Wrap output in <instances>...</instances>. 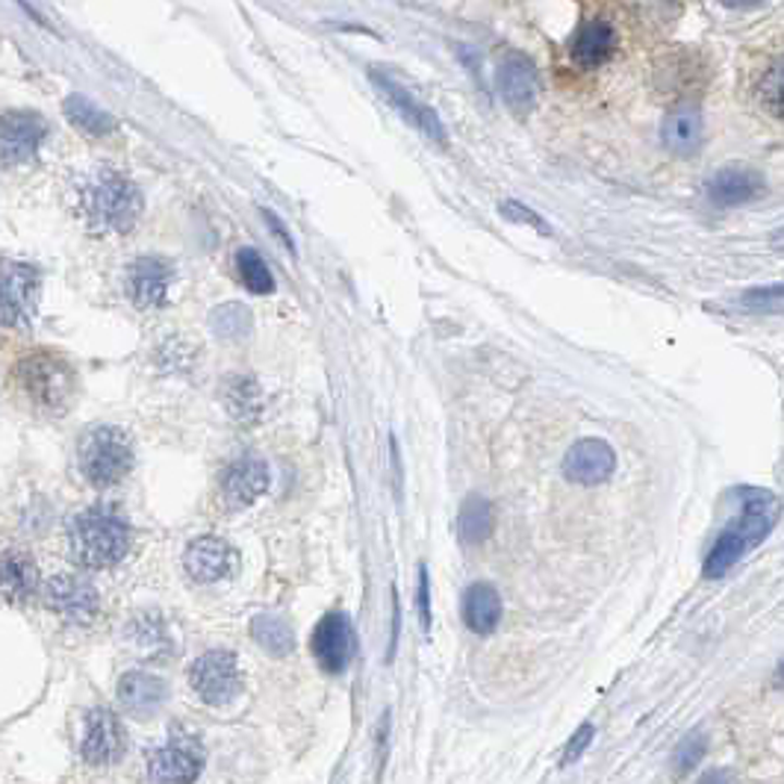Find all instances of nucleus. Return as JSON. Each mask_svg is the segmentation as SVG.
I'll return each mask as SVG.
<instances>
[{
    "mask_svg": "<svg viewBox=\"0 0 784 784\" xmlns=\"http://www.w3.org/2000/svg\"><path fill=\"white\" fill-rule=\"evenodd\" d=\"M189 685L207 705H228L242 690V673H239L237 655L225 649H213L189 666Z\"/></svg>",
    "mask_w": 784,
    "mask_h": 784,
    "instance_id": "423d86ee",
    "label": "nucleus"
},
{
    "mask_svg": "<svg viewBox=\"0 0 784 784\" xmlns=\"http://www.w3.org/2000/svg\"><path fill=\"white\" fill-rule=\"evenodd\" d=\"M419 623L425 631H431V576L425 564L419 569Z\"/></svg>",
    "mask_w": 784,
    "mask_h": 784,
    "instance_id": "f704fd0d",
    "label": "nucleus"
},
{
    "mask_svg": "<svg viewBox=\"0 0 784 784\" xmlns=\"http://www.w3.org/2000/svg\"><path fill=\"white\" fill-rule=\"evenodd\" d=\"M204 773V746L195 735L174 728L166 744L150 755V779L157 784H195Z\"/></svg>",
    "mask_w": 784,
    "mask_h": 784,
    "instance_id": "0eeeda50",
    "label": "nucleus"
},
{
    "mask_svg": "<svg viewBox=\"0 0 784 784\" xmlns=\"http://www.w3.org/2000/svg\"><path fill=\"white\" fill-rule=\"evenodd\" d=\"M48 607L71 626H89L98 616V593L77 576H57L48 584Z\"/></svg>",
    "mask_w": 784,
    "mask_h": 784,
    "instance_id": "9b49d317",
    "label": "nucleus"
},
{
    "mask_svg": "<svg viewBox=\"0 0 784 784\" xmlns=\"http://www.w3.org/2000/svg\"><path fill=\"white\" fill-rule=\"evenodd\" d=\"M616 455L605 439H578L564 457V472L569 481L584 486H596L614 475Z\"/></svg>",
    "mask_w": 784,
    "mask_h": 784,
    "instance_id": "2eb2a0df",
    "label": "nucleus"
},
{
    "mask_svg": "<svg viewBox=\"0 0 784 784\" xmlns=\"http://www.w3.org/2000/svg\"><path fill=\"white\" fill-rule=\"evenodd\" d=\"M616 31L607 21H587L569 41V53L581 69H599L614 57Z\"/></svg>",
    "mask_w": 784,
    "mask_h": 784,
    "instance_id": "4be33fe9",
    "label": "nucleus"
},
{
    "mask_svg": "<svg viewBox=\"0 0 784 784\" xmlns=\"http://www.w3.org/2000/svg\"><path fill=\"white\" fill-rule=\"evenodd\" d=\"M463 619H467L469 631L475 635H493L502 623V596L493 584L478 581L467 590L463 596Z\"/></svg>",
    "mask_w": 784,
    "mask_h": 784,
    "instance_id": "5701e85b",
    "label": "nucleus"
},
{
    "mask_svg": "<svg viewBox=\"0 0 784 784\" xmlns=\"http://www.w3.org/2000/svg\"><path fill=\"white\" fill-rule=\"evenodd\" d=\"M133 467V446L128 434L116 425L92 427L80 439V469L95 486H116Z\"/></svg>",
    "mask_w": 784,
    "mask_h": 784,
    "instance_id": "20e7f679",
    "label": "nucleus"
},
{
    "mask_svg": "<svg viewBox=\"0 0 784 784\" xmlns=\"http://www.w3.org/2000/svg\"><path fill=\"white\" fill-rule=\"evenodd\" d=\"M372 80H375V86L384 92V98L401 112V119L413 124V128L425 136V140H434L439 145H446V130H443V121L439 116L431 107H425L422 100H417V95H410L405 86H398L396 80H389L387 74H381V71H372Z\"/></svg>",
    "mask_w": 784,
    "mask_h": 784,
    "instance_id": "f3484780",
    "label": "nucleus"
},
{
    "mask_svg": "<svg viewBox=\"0 0 784 784\" xmlns=\"http://www.w3.org/2000/svg\"><path fill=\"white\" fill-rule=\"evenodd\" d=\"M263 219H266V221H268V225H272V230H275V233H278V237H280V239H284V242H287L289 249H292V239H289L287 228H280V221H278V219H275V216H272V213H268V209H263Z\"/></svg>",
    "mask_w": 784,
    "mask_h": 784,
    "instance_id": "e433bc0d",
    "label": "nucleus"
},
{
    "mask_svg": "<svg viewBox=\"0 0 784 784\" xmlns=\"http://www.w3.org/2000/svg\"><path fill=\"white\" fill-rule=\"evenodd\" d=\"M169 687L154 673H124L119 678V705L133 716H154L166 702Z\"/></svg>",
    "mask_w": 784,
    "mask_h": 784,
    "instance_id": "aec40b11",
    "label": "nucleus"
},
{
    "mask_svg": "<svg viewBox=\"0 0 784 784\" xmlns=\"http://www.w3.org/2000/svg\"><path fill=\"white\" fill-rule=\"evenodd\" d=\"M213 328L219 330V337L225 339L245 337L251 330L249 310L242 307V304H225V307L213 316Z\"/></svg>",
    "mask_w": 784,
    "mask_h": 784,
    "instance_id": "473e14b6",
    "label": "nucleus"
},
{
    "mask_svg": "<svg viewBox=\"0 0 784 784\" xmlns=\"http://www.w3.org/2000/svg\"><path fill=\"white\" fill-rule=\"evenodd\" d=\"M128 749L124 725L110 708H95L86 720V737H83V758L95 767L116 764Z\"/></svg>",
    "mask_w": 784,
    "mask_h": 784,
    "instance_id": "4468645a",
    "label": "nucleus"
},
{
    "mask_svg": "<svg viewBox=\"0 0 784 784\" xmlns=\"http://www.w3.org/2000/svg\"><path fill=\"white\" fill-rule=\"evenodd\" d=\"M313 655L325 673H342L354 658V626L342 611L322 616V623L313 631Z\"/></svg>",
    "mask_w": 784,
    "mask_h": 784,
    "instance_id": "6e6552de",
    "label": "nucleus"
},
{
    "mask_svg": "<svg viewBox=\"0 0 784 784\" xmlns=\"http://www.w3.org/2000/svg\"><path fill=\"white\" fill-rule=\"evenodd\" d=\"M505 216L507 219H517V221H526V225H531V228H536L540 233H548V225L543 219H536L534 213L528 207H522V204H517V201H507L505 207Z\"/></svg>",
    "mask_w": 784,
    "mask_h": 784,
    "instance_id": "c9c22d12",
    "label": "nucleus"
},
{
    "mask_svg": "<svg viewBox=\"0 0 784 784\" xmlns=\"http://www.w3.org/2000/svg\"><path fill=\"white\" fill-rule=\"evenodd\" d=\"M661 140L664 148L673 150L675 157H693L705 140V121L696 107H678L661 124Z\"/></svg>",
    "mask_w": 784,
    "mask_h": 784,
    "instance_id": "412c9836",
    "label": "nucleus"
},
{
    "mask_svg": "<svg viewBox=\"0 0 784 784\" xmlns=\"http://www.w3.org/2000/svg\"><path fill=\"white\" fill-rule=\"evenodd\" d=\"M498 95L517 116H528L536 107L540 98V74L536 65L522 53H510L498 62L496 71Z\"/></svg>",
    "mask_w": 784,
    "mask_h": 784,
    "instance_id": "9d476101",
    "label": "nucleus"
},
{
    "mask_svg": "<svg viewBox=\"0 0 784 784\" xmlns=\"http://www.w3.org/2000/svg\"><path fill=\"white\" fill-rule=\"evenodd\" d=\"M41 278L31 263H7L3 268V325H27L39 304Z\"/></svg>",
    "mask_w": 784,
    "mask_h": 784,
    "instance_id": "1a4fd4ad",
    "label": "nucleus"
},
{
    "mask_svg": "<svg viewBox=\"0 0 784 784\" xmlns=\"http://www.w3.org/2000/svg\"><path fill=\"white\" fill-rule=\"evenodd\" d=\"M48 136V128L39 112H7L0 128V159L7 169H15L21 162L33 159L39 145Z\"/></svg>",
    "mask_w": 784,
    "mask_h": 784,
    "instance_id": "f8f14e48",
    "label": "nucleus"
},
{
    "mask_svg": "<svg viewBox=\"0 0 784 784\" xmlns=\"http://www.w3.org/2000/svg\"><path fill=\"white\" fill-rule=\"evenodd\" d=\"M251 635L260 643V649H266L268 655L284 658L295 649V631L289 626L287 619L278 614H260L251 623Z\"/></svg>",
    "mask_w": 784,
    "mask_h": 784,
    "instance_id": "a878e982",
    "label": "nucleus"
},
{
    "mask_svg": "<svg viewBox=\"0 0 784 784\" xmlns=\"http://www.w3.org/2000/svg\"><path fill=\"white\" fill-rule=\"evenodd\" d=\"M708 735L705 732H690V735L682 740V744L675 746L673 752V770L675 775H687L690 770L699 767V761H705L708 755Z\"/></svg>",
    "mask_w": 784,
    "mask_h": 784,
    "instance_id": "2f4dec72",
    "label": "nucleus"
},
{
    "mask_svg": "<svg viewBox=\"0 0 784 784\" xmlns=\"http://www.w3.org/2000/svg\"><path fill=\"white\" fill-rule=\"evenodd\" d=\"M86 204H89L92 219L98 221L100 228L119 230V233H128L142 213V195L136 183L116 171H100L86 195Z\"/></svg>",
    "mask_w": 784,
    "mask_h": 784,
    "instance_id": "39448f33",
    "label": "nucleus"
},
{
    "mask_svg": "<svg viewBox=\"0 0 784 784\" xmlns=\"http://www.w3.org/2000/svg\"><path fill=\"white\" fill-rule=\"evenodd\" d=\"M39 584V572L27 552L10 548L3 555V593L10 602H27Z\"/></svg>",
    "mask_w": 784,
    "mask_h": 784,
    "instance_id": "393cba45",
    "label": "nucleus"
},
{
    "mask_svg": "<svg viewBox=\"0 0 784 784\" xmlns=\"http://www.w3.org/2000/svg\"><path fill=\"white\" fill-rule=\"evenodd\" d=\"M740 313H752V316H775L784 313V284H770V287L746 289L737 299Z\"/></svg>",
    "mask_w": 784,
    "mask_h": 784,
    "instance_id": "c756f323",
    "label": "nucleus"
},
{
    "mask_svg": "<svg viewBox=\"0 0 784 784\" xmlns=\"http://www.w3.org/2000/svg\"><path fill=\"white\" fill-rule=\"evenodd\" d=\"M237 268H239V278H242V284H245L251 292H257V295L275 292V278H272V272H268L266 260L260 257V251L239 249Z\"/></svg>",
    "mask_w": 784,
    "mask_h": 784,
    "instance_id": "c85d7f7f",
    "label": "nucleus"
},
{
    "mask_svg": "<svg viewBox=\"0 0 784 784\" xmlns=\"http://www.w3.org/2000/svg\"><path fill=\"white\" fill-rule=\"evenodd\" d=\"M221 398L228 405L230 417L242 425H254L263 413V393L249 375H230L221 389Z\"/></svg>",
    "mask_w": 784,
    "mask_h": 784,
    "instance_id": "b1692460",
    "label": "nucleus"
},
{
    "mask_svg": "<svg viewBox=\"0 0 784 784\" xmlns=\"http://www.w3.org/2000/svg\"><path fill=\"white\" fill-rule=\"evenodd\" d=\"M69 546L77 564L89 569H107L128 555L130 528L124 517H119L110 507H92L71 522Z\"/></svg>",
    "mask_w": 784,
    "mask_h": 784,
    "instance_id": "f03ea898",
    "label": "nucleus"
},
{
    "mask_svg": "<svg viewBox=\"0 0 784 784\" xmlns=\"http://www.w3.org/2000/svg\"><path fill=\"white\" fill-rule=\"evenodd\" d=\"M593 735H596V728H593L590 723H584L581 728H578L576 735L569 737V744H566V749H564V767L576 764L578 758L587 752V746L593 744Z\"/></svg>",
    "mask_w": 784,
    "mask_h": 784,
    "instance_id": "72a5a7b5",
    "label": "nucleus"
},
{
    "mask_svg": "<svg viewBox=\"0 0 784 784\" xmlns=\"http://www.w3.org/2000/svg\"><path fill=\"white\" fill-rule=\"evenodd\" d=\"M62 110H65V116H69L83 133H89V136H110V133H116V128H119V121L112 119L110 112L100 110L98 104H92V100L83 98V95H69L65 104H62Z\"/></svg>",
    "mask_w": 784,
    "mask_h": 784,
    "instance_id": "bb28decb",
    "label": "nucleus"
},
{
    "mask_svg": "<svg viewBox=\"0 0 784 784\" xmlns=\"http://www.w3.org/2000/svg\"><path fill=\"white\" fill-rule=\"evenodd\" d=\"M740 505L744 510L716 536L714 548L708 552L705 578H723L725 572H732L752 548L761 546L767 536L773 534L775 522L782 517V498L761 486H744Z\"/></svg>",
    "mask_w": 784,
    "mask_h": 784,
    "instance_id": "f257e3e1",
    "label": "nucleus"
},
{
    "mask_svg": "<svg viewBox=\"0 0 784 784\" xmlns=\"http://www.w3.org/2000/svg\"><path fill=\"white\" fill-rule=\"evenodd\" d=\"M764 192V174L749 166H725L708 180V198L714 201L716 207H740V204L761 198Z\"/></svg>",
    "mask_w": 784,
    "mask_h": 784,
    "instance_id": "dca6fc26",
    "label": "nucleus"
},
{
    "mask_svg": "<svg viewBox=\"0 0 784 784\" xmlns=\"http://www.w3.org/2000/svg\"><path fill=\"white\" fill-rule=\"evenodd\" d=\"M19 384L36 408L45 413H62L74 405L77 375L53 351H33L19 363Z\"/></svg>",
    "mask_w": 784,
    "mask_h": 784,
    "instance_id": "7ed1b4c3",
    "label": "nucleus"
},
{
    "mask_svg": "<svg viewBox=\"0 0 784 784\" xmlns=\"http://www.w3.org/2000/svg\"><path fill=\"white\" fill-rule=\"evenodd\" d=\"M237 560L233 546L221 536H198L183 552V566H186L189 578L198 584H213V581L228 578L237 569Z\"/></svg>",
    "mask_w": 784,
    "mask_h": 784,
    "instance_id": "ddd939ff",
    "label": "nucleus"
},
{
    "mask_svg": "<svg viewBox=\"0 0 784 784\" xmlns=\"http://www.w3.org/2000/svg\"><path fill=\"white\" fill-rule=\"evenodd\" d=\"M460 536L467 543H484L496 528V517H493V505L484 496H469L460 507Z\"/></svg>",
    "mask_w": 784,
    "mask_h": 784,
    "instance_id": "cd10ccee",
    "label": "nucleus"
},
{
    "mask_svg": "<svg viewBox=\"0 0 784 784\" xmlns=\"http://www.w3.org/2000/svg\"><path fill=\"white\" fill-rule=\"evenodd\" d=\"M268 484H272V475L266 463L257 457H242L237 463H230L221 478V493L230 507H249L266 493Z\"/></svg>",
    "mask_w": 784,
    "mask_h": 784,
    "instance_id": "6ab92c4d",
    "label": "nucleus"
},
{
    "mask_svg": "<svg viewBox=\"0 0 784 784\" xmlns=\"http://www.w3.org/2000/svg\"><path fill=\"white\" fill-rule=\"evenodd\" d=\"M174 280L169 263L157 257H142L130 266L128 289L136 307H162L169 301V287Z\"/></svg>",
    "mask_w": 784,
    "mask_h": 784,
    "instance_id": "a211bd4d",
    "label": "nucleus"
},
{
    "mask_svg": "<svg viewBox=\"0 0 784 784\" xmlns=\"http://www.w3.org/2000/svg\"><path fill=\"white\" fill-rule=\"evenodd\" d=\"M773 682H775V687H782V690H784V661L779 664V670H775Z\"/></svg>",
    "mask_w": 784,
    "mask_h": 784,
    "instance_id": "4c0bfd02",
    "label": "nucleus"
},
{
    "mask_svg": "<svg viewBox=\"0 0 784 784\" xmlns=\"http://www.w3.org/2000/svg\"><path fill=\"white\" fill-rule=\"evenodd\" d=\"M758 100L770 116L784 119V57L773 60L761 74L758 83Z\"/></svg>",
    "mask_w": 784,
    "mask_h": 784,
    "instance_id": "7c9ffc66",
    "label": "nucleus"
}]
</instances>
